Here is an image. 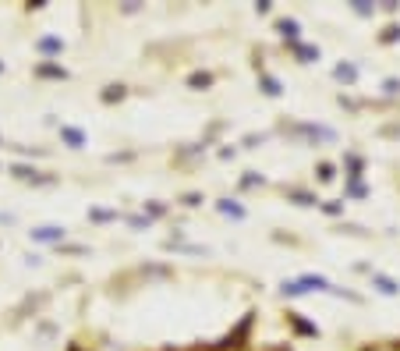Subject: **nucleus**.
<instances>
[{
	"label": "nucleus",
	"mask_w": 400,
	"mask_h": 351,
	"mask_svg": "<svg viewBox=\"0 0 400 351\" xmlns=\"http://www.w3.org/2000/svg\"><path fill=\"white\" fill-rule=\"evenodd\" d=\"M60 234H64V227H39V230H35V238L53 242V238H60Z\"/></svg>",
	"instance_id": "nucleus-1"
}]
</instances>
